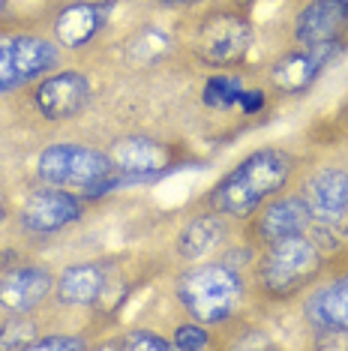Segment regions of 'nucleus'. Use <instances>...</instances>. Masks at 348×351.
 <instances>
[{
    "mask_svg": "<svg viewBox=\"0 0 348 351\" xmlns=\"http://www.w3.org/2000/svg\"><path fill=\"white\" fill-rule=\"evenodd\" d=\"M21 255H25V250H18V246H15V243L0 246V270H3L6 265H12V261H18Z\"/></svg>",
    "mask_w": 348,
    "mask_h": 351,
    "instance_id": "obj_27",
    "label": "nucleus"
},
{
    "mask_svg": "<svg viewBox=\"0 0 348 351\" xmlns=\"http://www.w3.org/2000/svg\"><path fill=\"white\" fill-rule=\"evenodd\" d=\"M63 63L66 58L45 27L42 12L0 25V102L25 93Z\"/></svg>",
    "mask_w": 348,
    "mask_h": 351,
    "instance_id": "obj_6",
    "label": "nucleus"
},
{
    "mask_svg": "<svg viewBox=\"0 0 348 351\" xmlns=\"http://www.w3.org/2000/svg\"><path fill=\"white\" fill-rule=\"evenodd\" d=\"M330 255L310 234H295L261 246L249 267V289L256 306H282L297 300L324 274Z\"/></svg>",
    "mask_w": 348,
    "mask_h": 351,
    "instance_id": "obj_4",
    "label": "nucleus"
},
{
    "mask_svg": "<svg viewBox=\"0 0 348 351\" xmlns=\"http://www.w3.org/2000/svg\"><path fill=\"white\" fill-rule=\"evenodd\" d=\"M54 270L42 261H18L0 270V315H34L45 313L54 294Z\"/></svg>",
    "mask_w": 348,
    "mask_h": 351,
    "instance_id": "obj_14",
    "label": "nucleus"
},
{
    "mask_svg": "<svg viewBox=\"0 0 348 351\" xmlns=\"http://www.w3.org/2000/svg\"><path fill=\"white\" fill-rule=\"evenodd\" d=\"M25 15H39V12L18 10V0H0V25H6V21H15V19H25Z\"/></svg>",
    "mask_w": 348,
    "mask_h": 351,
    "instance_id": "obj_26",
    "label": "nucleus"
},
{
    "mask_svg": "<svg viewBox=\"0 0 348 351\" xmlns=\"http://www.w3.org/2000/svg\"><path fill=\"white\" fill-rule=\"evenodd\" d=\"M306 330L324 337H348V270L336 276H319L297 298Z\"/></svg>",
    "mask_w": 348,
    "mask_h": 351,
    "instance_id": "obj_16",
    "label": "nucleus"
},
{
    "mask_svg": "<svg viewBox=\"0 0 348 351\" xmlns=\"http://www.w3.org/2000/svg\"><path fill=\"white\" fill-rule=\"evenodd\" d=\"M345 51L348 49L339 43L286 45L264 69H252V73L267 84V90L273 93L276 102L297 99V97H306V93L319 84V78L327 73L339 58H345Z\"/></svg>",
    "mask_w": 348,
    "mask_h": 351,
    "instance_id": "obj_12",
    "label": "nucleus"
},
{
    "mask_svg": "<svg viewBox=\"0 0 348 351\" xmlns=\"http://www.w3.org/2000/svg\"><path fill=\"white\" fill-rule=\"evenodd\" d=\"M34 180L78 193L87 202L123 189V178L114 169L112 156L102 145L93 141L58 138L36 150L34 156Z\"/></svg>",
    "mask_w": 348,
    "mask_h": 351,
    "instance_id": "obj_5",
    "label": "nucleus"
},
{
    "mask_svg": "<svg viewBox=\"0 0 348 351\" xmlns=\"http://www.w3.org/2000/svg\"><path fill=\"white\" fill-rule=\"evenodd\" d=\"M87 213H90V202L78 193L49 186V183H34L21 195V202L15 204L10 228H12L15 241L39 243V241H51V237L63 234V231L75 228L78 222L87 219Z\"/></svg>",
    "mask_w": 348,
    "mask_h": 351,
    "instance_id": "obj_11",
    "label": "nucleus"
},
{
    "mask_svg": "<svg viewBox=\"0 0 348 351\" xmlns=\"http://www.w3.org/2000/svg\"><path fill=\"white\" fill-rule=\"evenodd\" d=\"M339 43L348 49V3L345 0H300L288 25V45Z\"/></svg>",
    "mask_w": 348,
    "mask_h": 351,
    "instance_id": "obj_18",
    "label": "nucleus"
},
{
    "mask_svg": "<svg viewBox=\"0 0 348 351\" xmlns=\"http://www.w3.org/2000/svg\"><path fill=\"white\" fill-rule=\"evenodd\" d=\"M45 313L34 315H0V348H30L45 327Z\"/></svg>",
    "mask_w": 348,
    "mask_h": 351,
    "instance_id": "obj_20",
    "label": "nucleus"
},
{
    "mask_svg": "<svg viewBox=\"0 0 348 351\" xmlns=\"http://www.w3.org/2000/svg\"><path fill=\"white\" fill-rule=\"evenodd\" d=\"M249 82H252V73L247 66L210 73L199 87L201 111L204 114H213V117H240L237 114V106H240V97Z\"/></svg>",
    "mask_w": 348,
    "mask_h": 351,
    "instance_id": "obj_19",
    "label": "nucleus"
},
{
    "mask_svg": "<svg viewBox=\"0 0 348 351\" xmlns=\"http://www.w3.org/2000/svg\"><path fill=\"white\" fill-rule=\"evenodd\" d=\"M171 346L180 348V351H201V348H216V339H213V330L208 324L195 322V318L184 315V322L174 324V333H171Z\"/></svg>",
    "mask_w": 348,
    "mask_h": 351,
    "instance_id": "obj_22",
    "label": "nucleus"
},
{
    "mask_svg": "<svg viewBox=\"0 0 348 351\" xmlns=\"http://www.w3.org/2000/svg\"><path fill=\"white\" fill-rule=\"evenodd\" d=\"M345 3H348V0H345Z\"/></svg>",
    "mask_w": 348,
    "mask_h": 351,
    "instance_id": "obj_30",
    "label": "nucleus"
},
{
    "mask_svg": "<svg viewBox=\"0 0 348 351\" xmlns=\"http://www.w3.org/2000/svg\"><path fill=\"white\" fill-rule=\"evenodd\" d=\"M180 58L208 73L240 69L256 45L252 0H208L199 10L180 12L171 27Z\"/></svg>",
    "mask_w": 348,
    "mask_h": 351,
    "instance_id": "obj_1",
    "label": "nucleus"
},
{
    "mask_svg": "<svg viewBox=\"0 0 348 351\" xmlns=\"http://www.w3.org/2000/svg\"><path fill=\"white\" fill-rule=\"evenodd\" d=\"M0 145H3V123H0Z\"/></svg>",
    "mask_w": 348,
    "mask_h": 351,
    "instance_id": "obj_29",
    "label": "nucleus"
},
{
    "mask_svg": "<svg viewBox=\"0 0 348 351\" xmlns=\"http://www.w3.org/2000/svg\"><path fill=\"white\" fill-rule=\"evenodd\" d=\"M126 3L129 0H69V3L45 6L42 21L66 60H93L102 58L105 45H114L129 30H121V19H117Z\"/></svg>",
    "mask_w": 348,
    "mask_h": 351,
    "instance_id": "obj_7",
    "label": "nucleus"
},
{
    "mask_svg": "<svg viewBox=\"0 0 348 351\" xmlns=\"http://www.w3.org/2000/svg\"><path fill=\"white\" fill-rule=\"evenodd\" d=\"M171 294L180 313L208 324L210 330L243 322L249 318V309L256 306L249 274L232 267L219 255L180 267L171 276Z\"/></svg>",
    "mask_w": 348,
    "mask_h": 351,
    "instance_id": "obj_3",
    "label": "nucleus"
},
{
    "mask_svg": "<svg viewBox=\"0 0 348 351\" xmlns=\"http://www.w3.org/2000/svg\"><path fill=\"white\" fill-rule=\"evenodd\" d=\"M58 3H69V0H42V6H58Z\"/></svg>",
    "mask_w": 348,
    "mask_h": 351,
    "instance_id": "obj_28",
    "label": "nucleus"
},
{
    "mask_svg": "<svg viewBox=\"0 0 348 351\" xmlns=\"http://www.w3.org/2000/svg\"><path fill=\"white\" fill-rule=\"evenodd\" d=\"M30 348H36V351L69 348V351H75V348H93V339H87L84 333H78V330H42Z\"/></svg>",
    "mask_w": 348,
    "mask_h": 351,
    "instance_id": "obj_23",
    "label": "nucleus"
},
{
    "mask_svg": "<svg viewBox=\"0 0 348 351\" xmlns=\"http://www.w3.org/2000/svg\"><path fill=\"white\" fill-rule=\"evenodd\" d=\"M237 237H240V222L228 219L225 213L199 207L174 231V255L180 265H195L204 258H216Z\"/></svg>",
    "mask_w": 348,
    "mask_h": 351,
    "instance_id": "obj_17",
    "label": "nucleus"
},
{
    "mask_svg": "<svg viewBox=\"0 0 348 351\" xmlns=\"http://www.w3.org/2000/svg\"><path fill=\"white\" fill-rule=\"evenodd\" d=\"M126 279L121 276L114 258H87L73 261L54 276L51 309L58 313H90L105 315L108 309H117L129 298Z\"/></svg>",
    "mask_w": 348,
    "mask_h": 351,
    "instance_id": "obj_10",
    "label": "nucleus"
},
{
    "mask_svg": "<svg viewBox=\"0 0 348 351\" xmlns=\"http://www.w3.org/2000/svg\"><path fill=\"white\" fill-rule=\"evenodd\" d=\"M93 348H126V351H147V348H160L169 351L174 348L169 337H162L153 327H136V330H123L117 339H99L93 342Z\"/></svg>",
    "mask_w": 348,
    "mask_h": 351,
    "instance_id": "obj_21",
    "label": "nucleus"
},
{
    "mask_svg": "<svg viewBox=\"0 0 348 351\" xmlns=\"http://www.w3.org/2000/svg\"><path fill=\"white\" fill-rule=\"evenodd\" d=\"M15 213V202H12V186H10V178L0 171V228L10 226Z\"/></svg>",
    "mask_w": 348,
    "mask_h": 351,
    "instance_id": "obj_24",
    "label": "nucleus"
},
{
    "mask_svg": "<svg viewBox=\"0 0 348 351\" xmlns=\"http://www.w3.org/2000/svg\"><path fill=\"white\" fill-rule=\"evenodd\" d=\"M93 99H97V87H93V75L78 63H63L36 84H30L25 93L12 97L18 108L36 126L45 130H60V126L78 123L90 111Z\"/></svg>",
    "mask_w": 348,
    "mask_h": 351,
    "instance_id": "obj_8",
    "label": "nucleus"
},
{
    "mask_svg": "<svg viewBox=\"0 0 348 351\" xmlns=\"http://www.w3.org/2000/svg\"><path fill=\"white\" fill-rule=\"evenodd\" d=\"M114 169L121 171L123 186H138V183H153L171 171L195 169L204 165L195 150L186 145V138H171V135H156L145 130H129L105 145Z\"/></svg>",
    "mask_w": 348,
    "mask_h": 351,
    "instance_id": "obj_9",
    "label": "nucleus"
},
{
    "mask_svg": "<svg viewBox=\"0 0 348 351\" xmlns=\"http://www.w3.org/2000/svg\"><path fill=\"white\" fill-rule=\"evenodd\" d=\"M297 193L312 213V222L348 231V165L324 162L300 169Z\"/></svg>",
    "mask_w": 348,
    "mask_h": 351,
    "instance_id": "obj_13",
    "label": "nucleus"
},
{
    "mask_svg": "<svg viewBox=\"0 0 348 351\" xmlns=\"http://www.w3.org/2000/svg\"><path fill=\"white\" fill-rule=\"evenodd\" d=\"M303 156L282 145H261L234 162L223 178L199 198V207L225 213L234 222H247L258 207L291 189L300 178Z\"/></svg>",
    "mask_w": 348,
    "mask_h": 351,
    "instance_id": "obj_2",
    "label": "nucleus"
},
{
    "mask_svg": "<svg viewBox=\"0 0 348 351\" xmlns=\"http://www.w3.org/2000/svg\"><path fill=\"white\" fill-rule=\"evenodd\" d=\"M208 0H150V6L153 10H162V12H189V10H199V6H204Z\"/></svg>",
    "mask_w": 348,
    "mask_h": 351,
    "instance_id": "obj_25",
    "label": "nucleus"
},
{
    "mask_svg": "<svg viewBox=\"0 0 348 351\" xmlns=\"http://www.w3.org/2000/svg\"><path fill=\"white\" fill-rule=\"evenodd\" d=\"M310 226L312 213L306 202L300 198L297 189H286L282 195L271 198L264 207H258L247 222H240V237L261 250V246H271L276 241H286V237L306 234Z\"/></svg>",
    "mask_w": 348,
    "mask_h": 351,
    "instance_id": "obj_15",
    "label": "nucleus"
}]
</instances>
